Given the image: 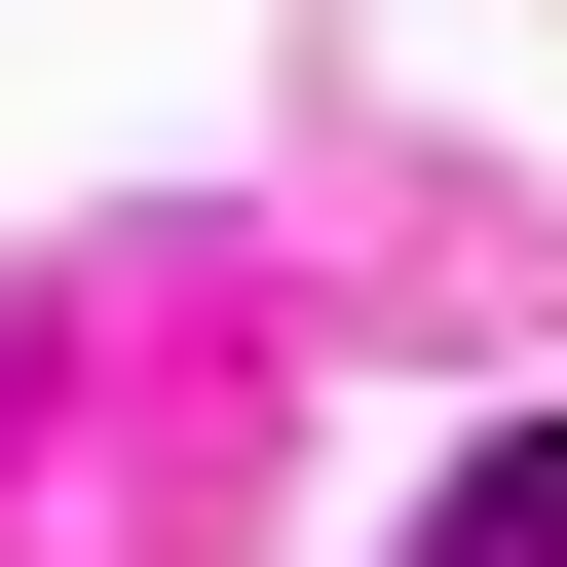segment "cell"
<instances>
[{"label":"cell","instance_id":"obj_1","mask_svg":"<svg viewBox=\"0 0 567 567\" xmlns=\"http://www.w3.org/2000/svg\"><path fill=\"white\" fill-rule=\"evenodd\" d=\"M416 567H567V416H492V454L416 492Z\"/></svg>","mask_w":567,"mask_h":567}]
</instances>
